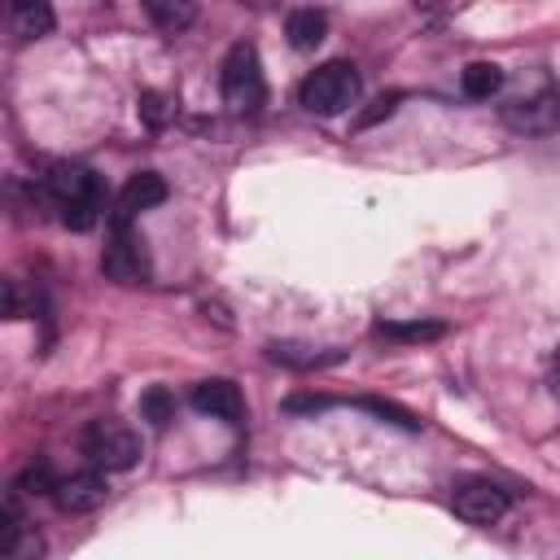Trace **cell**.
<instances>
[{
	"mask_svg": "<svg viewBox=\"0 0 560 560\" xmlns=\"http://www.w3.org/2000/svg\"><path fill=\"white\" fill-rule=\"evenodd\" d=\"M267 354H271L276 363H284V368H324V363H337V359H341V350L315 354L311 346H293V341H271Z\"/></svg>",
	"mask_w": 560,
	"mask_h": 560,
	"instance_id": "obj_15",
	"label": "cell"
},
{
	"mask_svg": "<svg viewBox=\"0 0 560 560\" xmlns=\"http://www.w3.org/2000/svg\"><path fill=\"white\" fill-rule=\"evenodd\" d=\"M284 35H289V44H293L298 52H311V48L324 44V35H328V18H324L319 9H293L289 22H284Z\"/></svg>",
	"mask_w": 560,
	"mask_h": 560,
	"instance_id": "obj_13",
	"label": "cell"
},
{
	"mask_svg": "<svg viewBox=\"0 0 560 560\" xmlns=\"http://www.w3.org/2000/svg\"><path fill=\"white\" fill-rule=\"evenodd\" d=\"M192 407H197L201 416H210V420H223V424H241V416H245V398H241L236 381H228V376L201 381V385L192 389Z\"/></svg>",
	"mask_w": 560,
	"mask_h": 560,
	"instance_id": "obj_10",
	"label": "cell"
},
{
	"mask_svg": "<svg viewBox=\"0 0 560 560\" xmlns=\"http://www.w3.org/2000/svg\"><path fill=\"white\" fill-rule=\"evenodd\" d=\"M551 394L560 398V346H556V354H551Z\"/></svg>",
	"mask_w": 560,
	"mask_h": 560,
	"instance_id": "obj_24",
	"label": "cell"
},
{
	"mask_svg": "<svg viewBox=\"0 0 560 560\" xmlns=\"http://www.w3.org/2000/svg\"><path fill=\"white\" fill-rule=\"evenodd\" d=\"M328 407H332V398H324V394H293L284 402V411H328Z\"/></svg>",
	"mask_w": 560,
	"mask_h": 560,
	"instance_id": "obj_23",
	"label": "cell"
},
{
	"mask_svg": "<svg viewBox=\"0 0 560 560\" xmlns=\"http://www.w3.org/2000/svg\"><path fill=\"white\" fill-rule=\"evenodd\" d=\"M499 118L516 136H551L560 127V92L542 70H529L516 88L499 92Z\"/></svg>",
	"mask_w": 560,
	"mask_h": 560,
	"instance_id": "obj_2",
	"label": "cell"
},
{
	"mask_svg": "<svg viewBox=\"0 0 560 560\" xmlns=\"http://www.w3.org/2000/svg\"><path fill=\"white\" fill-rule=\"evenodd\" d=\"M438 4H446V0H416V9H438Z\"/></svg>",
	"mask_w": 560,
	"mask_h": 560,
	"instance_id": "obj_25",
	"label": "cell"
},
{
	"mask_svg": "<svg viewBox=\"0 0 560 560\" xmlns=\"http://www.w3.org/2000/svg\"><path fill=\"white\" fill-rule=\"evenodd\" d=\"M22 494H52V486H57V477H52V468L44 464V459H35V464H26L22 468V477L13 481Z\"/></svg>",
	"mask_w": 560,
	"mask_h": 560,
	"instance_id": "obj_19",
	"label": "cell"
},
{
	"mask_svg": "<svg viewBox=\"0 0 560 560\" xmlns=\"http://www.w3.org/2000/svg\"><path fill=\"white\" fill-rule=\"evenodd\" d=\"M140 420H149L153 429H166L175 420V394L166 385H149L140 394Z\"/></svg>",
	"mask_w": 560,
	"mask_h": 560,
	"instance_id": "obj_16",
	"label": "cell"
},
{
	"mask_svg": "<svg viewBox=\"0 0 560 560\" xmlns=\"http://www.w3.org/2000/svg\"><path fill=\"white\" fill-rule=\"evenodd\" d=\"M376 332H381V337H394V341H438V337L446 332V324H438V319H411V324L381 319Z\"/></svg>",
	"mask_w": 560,
	"mask_h": 560,
	"instance_id": "obj_17",
	"label": "cell"
},
{
	"mask_svg": "<svg viewBox=\"0 0 560 560\" xmlns=\"http://www.w3.org/2000/svg\"><path fill=\"white\" fill-rule=\"evenodd\" d=\"M39 551H44V538L35 534V525H26V529L4 547V556H9V560H35Z\"/></svg>",
	"mask_w": 560,
	"mask_h": 560,
	"instance_id": "obj_21",
	"label": "cell"
},
{
	"mask_svg": "<svg viewBox=\"0 0 560 560\" xmlns=\"http://www.w3.org/2000/svg\"><path fill=\"white\" fill-rule=\"evenodd\" d=\"M219 92H223L228 114H236V118H254L267 105V79H262V61H258L254 44L228 48L223 70H219Z\"/></svg>",
	"mask_w": 560,
	"mask_h": 560,
	"instance_id": "obj_3",
	"label": "cell"
},
{
	"mask_svg": "<svg viewBox=\"0 0 560 560\" xmlns=\"http://www.w3.org/2000/svg\"><path fill=\"white\" fill-rule=\"evenodd\" d=\"M105 499H109L105 468H92V472H70V477H57V486H52V503H57L66 516L96 512Z\"/></svg>",
	"mask_w": 560,
	"mask_h": 560,
	"instance_id": "obj_8",
	"label": "cell"
},
{
	"mask_svg": "<svg viewBox=\"0 0 560 560\" xmlns=\"http://www.w3.org/2000/svg\"><path fill=\"white\" fill-rule=\"evenodd\" d=\"M459 88H464L468 101H490V96H499L508 88V74L494 61H468L464 74H459Z\"/></svg>",
	"mask_w": 560,
	"mask_h": 560,
	"instance_id": "obj_12",
	"label": "cell"
},
{
	"mask_svg": "<svg viewBox=\"0 0 560 560\" xmlns=\"http://www.w3.org/2000/svg\"><path fill=\"white\" fill-rule=\"evenodd\" d=\"M162 201H166V179H162L158 171H136V175L122 184L109 223H131L136 214H144V210H153V206H162Z\"/></svg>",
	"mask_w": 560,
	"mask_h": 560,
	"instance_id": "obj_9",
	"label": "cell"
},
{
	"mask_svg": "<svg viewBox=\"0 0 560 560\" xmlns=\"http://www.w3.org/2000/svg\"><path fill=\"white\" fill-rule=\"evenodd\" d=\"M4 18H9V31L18 39H44L57 22L48 0H4Z\"/></svg>",
	"mask_w": 560,
	"mask_h": 560,
	"instance_id": "obj_11",
	"label": "cell"
},
{
	"mask_svg": "<svg viewBox=\"0 0 560 560\" xmlns=\"http://www.w3.org/2000/svg\"><path fill=\"white\" fill-rule=\"evenodd\" d=\"M354 101H359V70L350 61H324L298 88V105L319 118H332V114L350 109Z\"/></svg>",
	"mask_w": 560,
	"mask_h": 560,
	"instance_id": "obj_4",
	"label": "cell"
},
{
	"mask_svg": "<svg viewBox=\"0 0 560 560\" xmlns=\"http://www.w3.org/2000/svg\"><path fill=\"white\" fill-rule=\"evenodd\" d=\"M140 9H144V13L153 18V26L166 31V35L188 31L192 18H197V0H140Z\"/></svg>",
	"mask_w": 560,
	"mask_h": 560,
	"instance_id": "obj_14",
	"label": "cell"
},
{
	"mask_svg": "<svg viewBox=\"0 0 560 560\" xmlns=\"http://www.w3.org/2000/svg\"><path fill=\"white\" fill-rule=\"evenodd\" d=\"M83 455L92 459V468L122 472L140 459V438H136V429H127L118 420H92L83 429Z\"/></svg>",
	"mask_w": 560,
	"mask_h": 560,
	"instance_id": "obj_5",
	"label": "cell"
},
{
	"mask_svg": "<svg viewBox=\"0 0 560 560\" xmlns=\"http://www.w3.org/2000/svg\"><path fill=\"white\" fill-rule=\"evenodd\" d=\"M451 508L468 525H494V521L508 516V490H499L486 477H468V481H459L451 490Z\"/></svg>",
	"mask_w": 560,
	"mask_h": 560,
	"instance_id": "obj_7",
	"label": "cell"
},
{
	"mask_svg": "<svg viewBox=\"0 0 560 560\" xmlns=\"http://www.w3.org/2000/svg\"><path fill=\"white\" fill-rule=\"evenodd\" d=\"M398 101H402V92H389V96H381V101H372V109H363V114L354 118V127H372V122H381V118H389V114L398 109Z\"/></svg>",
	"mask_w": 560,
	"mask_h": 560,
	"instance_id": "obj_22",
	"label": "cell"
},
{
	"mask_svg": "<svg viewBox=\"0 0 560 560\" xmlns=\"http://www.w3.org/2000/svg\"><path fill=\"white\" fill-rule=\"evenodd\" d=\"M44 197L48 206L57 210V219L74 232H88L96 228L101 210H105V188H101V175L92 166H79V162H57L48 175H44Z\"/></svg>",
	"mask_w": 560,
	"mask_h": 560,
	"instance_id": "obj_1",
	"label": "cell"
},
{
	"mask_svg": "<svg viewBox=\"0 0 560 560\" xmlns=\"http://www.w3.org/2000/svg\"><path fill=\"white\" fill-rule=\"evenodd\" d=\"M354 407H363V411H376L381 420H394V424H402V429H420V420H416L411 411H402V407H394V402H376V398H359Z\"/></svg>",
	"mask_w": 560,
	"mask_h": 560,
	"instance_id": "obj_20",
	"label": "cell"
},
{
	"mask_svg": "<svg viewBox=\"0 0 560 560\" xmlns=\"http://www.w3.org/2000/svg\"><path fill=\"white\" fill-rule=\"evenodd\" d=\"M101 271L114 284H140L149 280V249L131 223H109V245L101 254Z\"/></svg>",
	"mask_w": 560,
	"mask_h": 560,
	"instance_id": "obj_6",
	"label": "cell"
},
{
	"mask_svg": "<svg viewBox=\"0 0 560 560\" xmlns=\"http://www.w3.org/2000/svg\"><path fill=\"white\" fill-rule=\"evenodd\" d=\"M136 114H140L144 127H166V122L175 118V105H171V96H162V92H140Z\"/></svg>",
	"mask_w": 560,
	"mask_h": 560,
	"instance_id": "obj_18",
	"label": "cell"
}]
</instances>
